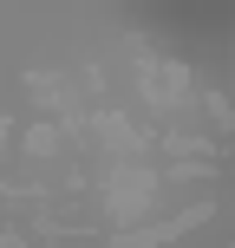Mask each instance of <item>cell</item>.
Listing matches in <instances>:
<instances>
[{
	"label": "cell",
	"mask_w": 235,
	"mask_h": 248,
	"mask_svg": "<svg viewBox=\"0 0 235 248\" xmlns=\"http://www.w3.org/2000/svg\"><path fill=\"white\" fill-rule=\"evenodd\" d=\"M137 85H144V105H157V111H176V105L196 98L189 65H176V59H150V52H137Z\"/></svg>",
	"instance_id": "cell-1"
},
{
	"label": "cell",
	"mask_w": 235,
	"mask_h": 248,
	"mask_svg": "<svg viewBox=\"0 0 235 248\" xmlns=\"http://www.w3.org/2000/svg\"><path fill=\"white\" fill-rule=\"evenodd\" d=\"M26 92H33V98L46 105V111H65V105L78 98V85H72L65 72H33V78H26Z\"/></svg>",
	"instance_id": "cell-3"
},
{
	"label": "cell",
	"mask_w": 235,
	"mask_h": 248,
	"mask_svg": "<svg viewBox=\"0 0 235 248\" xmlns=\"http://www.w3.org/2000/svg\"><path fill=\"white\" fill-rule=\"evenodd\" d=\"M59 144H65V124H33L26 131V157H59Z\"/></svg>",
	"instance_id": "cell-4"
},
{
	"label": "cell",
	"mask_w": 235,
	"mask_h": 248,
	"mask_svg": "<svg viewBox=\"0 0 235 248\" xmlns=\"http://www.w3.org/2000/svg\"><path fill=\"white\" fill-rule=\"evenodd\" d=\"M150 202H157V170H144V163H118V170L105 176V209H111V222H137Z\"/></svg>",
	"instance_id": "cell-2"
}]
</instances>
